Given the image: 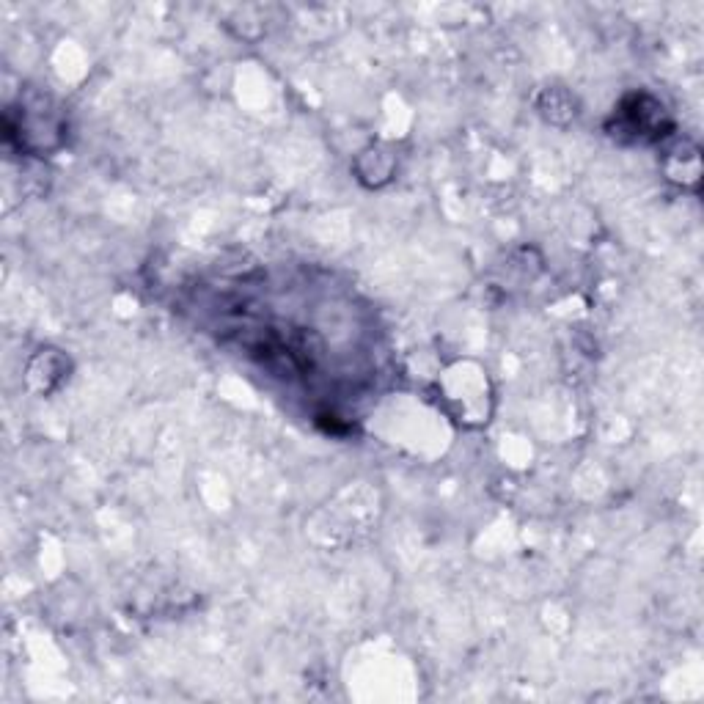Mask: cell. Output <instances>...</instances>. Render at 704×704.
<instances>
[{
	"label": "cell",
	"mask_w": 704,
	"mask_h": 704,
	"mask_svg": "<svg viewBox=\"0 0 704 704\" xmlns=\"http://www.w3.org/2000/svg\"><path fill=\"white\" fill-rule=\"evenodd\" d=\"M619 121L627 132H633L636 138H660L666 135V130L671 127L666 108L660 105L658 99L647 97V94H638L630 97L625 102V108L619 113Z\"/></svg>",
	"instance_id": "1"
},
{
	"label": "cell",
	"mask_w": 704,
	"mask_h": 704,
	"mask_svg": "<svg viewBox=\"0 0 704 704\" xmlns=\"http://www.w3.org/2000/svg\"><path fill=\"white\" fill-rule=\"evenodd\" d=\"M539 108H542V116L550 121H556V124H561V121H567L570 116H575V102H572L561 88H550V91H545V97H542V102H539Z\"/></svg>",
	"instance_id": "2"
}]
</instances>
